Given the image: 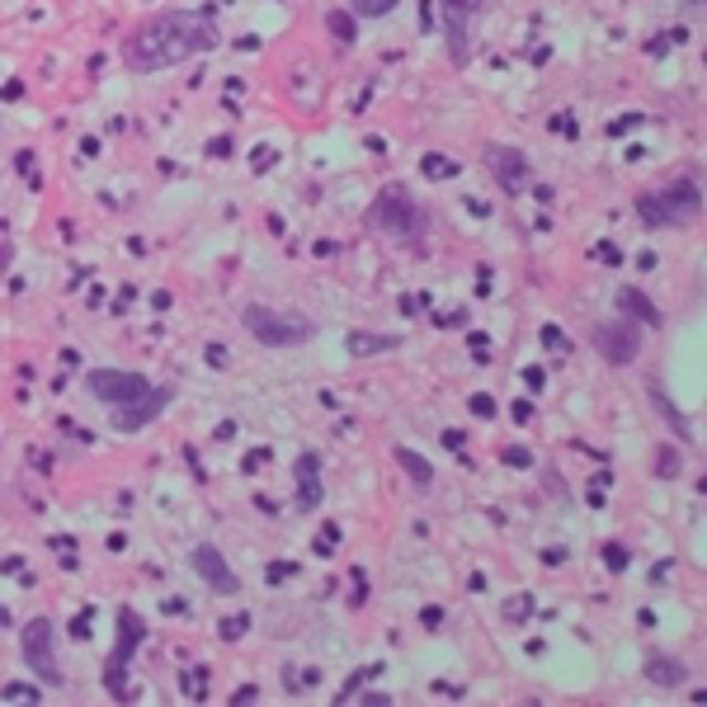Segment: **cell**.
Masks as SVG:
<instances>
[{
  "mask_svg": "<svg viewBox=\"0 0 707 707\" xmlns=\"http://www.w3.org/2000/svg\"><path fill=\"white\" fill-rule=\"evenodd\" d=\"M397 462H401V468L420 481V486H430V481H434V468H430V462H424V458H416L411 449H397Z\"/></svg>",
  "mask_w": 707,
  "mask_h": 707,
  "instance_id": "14",
  "label": "cell"
},
{
  "mask_svg": "<svg viewBox=\"0 0 707 707\" xmlns=\"http://www.w3.org/2000/svg\"><path fill=\"white\" fill-rule=\"evenodd\" d=\"M618 303H623V311H632V316H642V321H646V326H656V321H660V311H656V307H650V297H642L637 288H623V293H618Z\"/></svg>",
  "mask_w": 707,
  "mask_h": 707,
  "instance_id": "13",
  "label": "cell"
},
{
  "mask_svg": "<svg viewBox=\"0 0 707 707\" xmlns=\"http://www.w3.org/2000/svg\"><path fill=\"white\" fill-rule=\"evenodd\" d=\"M90 397H100L114 406V424L123 434H137L142 424H152L165 406L175 401L171 387H152V378L142 373H119V368H90L85 373Z\"/></svg>",
  "mask_w": 707,
  "mask_h": 707,
  "instance_id": "2",
  "label": "cell"
},
{
  "mask_svg": "<svg viewBox=\"0 0 707 707\" xmlns=\"http://www.w3.org/2000/svg\"><path fill=\"white\" fill-rule=\"evenodd\" d=\"M330 33H335L340 43H354V24H349V20H340V14H330Z\"/></svg>",
  "mask_w": 707,
  "mask_h": 707,
  "instance_id": "18",
  "label": "cell"
},
{
  "mask_svg": "<svg viewBox=\"0 0 707 707\" xmlns=\"http://www.w3.org/2000/svg\"><path fill=\"white\" fill-rule=\"evenodd\" d=\"M373 222L382 232H392V236H401V240H416L420 236V227H424V217H420V208L411 198H406L401 189H387L378 203H373Z\"/></svg>",
  "mask_w": 707,
  "mask_h": 707,
  "instance_id": "4",
  "label": "cell"
},
{
  "mask_svg": "<svg viewBox=\"0 0 707 707\" xmlns=\"http://www.w3.org/2000/svg\"><path fill=\"white\" fill-rule=\"evenodd\" d=\"M189 566L203 575V581H208L217 594H236L240 590V581H236V571L227 566V556H222L213 543H198L194 552H189Z\"/></svg>",
  "mask_w": 707,
  "mask_h": 707,
  "instance_id": "8",
  "label": "cell"
},
{
  "mask_svg": "<svg viewBox=\"0 0 707 707\" xmlns=\"http://www.w3.org/2000/svg\"><path fill=\"white\" fill-rule=\"evenodd\" d=\"M646 679L656 684V688H679L684 679H688V669H684V660H646Z\"/></svg>",
  "mask_w": 707,
  "mask_h": 707,
  "instance_id": "12",
  "label": "cell"
},
{
  "mask_svg": "<svg viewBox=\"0 0 707 707\" xmlns=\"http://www.w3.org/2000/svg\"><path fill=\"white\" fill-rule=\"evenodd\" d=\"M472 411H477V416H495V401L477 392V397H472Z\"/></svg>",
  "mask_w": 707,
  "mask_h": 707,
  "instance_id": "22",
  "label": "cell"
},
{
  "mask_svg": "<svg viewBox=\"0 0 707 707\" xmlns=\"http://www.w3.org/2000/svg\"><path fill=\"white\" fill-rule=\"evenodd\" d=\"M637 213H642L646 227H679L684 217L698 213V189L688 180L684 184H665V189L637 198Z\"/></svg>",
  "mask_w": 707,
  "mask_h": 707,
  "instance_id": "3",
  "label": "cell"
},
{
  "mask_svg": "<svg viewBox=\"0 0 707 707\" xmlns=\"http://www.w3.org/2000/svg\"><path fill=\"white\" fill-rule=\"evenodd\" d=\"M240 321H246L265 345H303L311 335V321H284V316L269 311V307H246Z\"/></svg>",
  "mask_w": 707,
  "mask_h": 707,
  "instance_id": "6",
  "label": "cell"
},
{
  "mask_svg": "<svg viewBox=\"0 0 707 707\" xmlns=\"http://www.w3.org/2000/svg\"><path fill=\"white\" fill-rule=\"evenodd\" d=\"M387 345H392V340H378V349H387ZM354 349L368 354V349H373V335H354Z\"/></svg>",
  "mask_w": 707,
  "mask_h": 707,
  "instance_id": "21",
  "label": "cell"
},
{
  "mask_svg": "<svg viewBox=\"0 0 707 707\" xmlns=\"http://www.w3.org/2000/svg\"><path fill=\"white\" fill-rule=\"evenodd\" d=\"M604 556L613 562V571H623V566H627V552H623L618 543H608V547H604Z\"/></svg>",
  "mask_w": 707,
  "mask_h": 707,
  "instance_id": "20",
  "label": "cell"
},
{
  "mask_svg": "<svg viewBox=\"0 0 707 707\" xmlns=\"http://www.w3.org/2000/svg\"><path fill=\"white\" fill-rule=\"evenodd\" d=\"M397 0H354V14H363V20H378V14H392Z\"/></svg>",
  "mask_w": 707,
  "mask_h": 707,
  "instance_id": "15",
  "label": "cell"
},
{
  "mask_svg": "<svg viewBox=\"0 0 707 707\" xmlns=\"http://www.w3.org/2000/svg\"><path fill=\"white\" fill-rule=\"evenodd\" d=\"M424 175H434V180H443V175H458V161H443V156H424Z\"/></svg>",
  "mask_w": 707,
  "mask_h": 707,
  "instance_id": "16",
  "label": "cell"
},
{
  "mask_svg": "<svg viewBox=\"0 0 707 707\" xmlns=\"http://www.w3.org/2000/svg\"><path fill=\"white\" fill-rule=\"evenodd\" d=\"M240 632H246V613H236L232 623H222V637H227V642H232V637H240Z\"/></svg>",
  "mask_w": 707,
  "mask_h": 707,
  "instance_id": "19",
  "label": "cell"
},
{
  "mask_svg": "<svg viewBox=\"0 0 707 707\" xmlns=\"http://www.w3.org/2000/svg\"><path fill=\"white\" fill-rule=\"evenodd\" d=\"M684 468V458H675V449H660V462H656V472L660 477H675Z\"/></svg>",
  "mask_w": 707,
  "mask_h": 707,
  "instance_id": "17",
  "label": "cell"
},
{
  "mask_svg": "<svg viewBox=\"0 0 707 707\" xmlns=\"http://www.w3.org/2000/svg\"><path fill=\"white\" fill-rule=\"evenodd\" d=\"M24 660H29V669L39 675L43 684H66L62 679V665H58V656H52V623L48 618H33L29 627H24Z\"/></svg>",
  "mask_w": 707,
  "mask_h": 707,
  "instance_id": "5",
  "label": "cell"
},
{
  "mask_svg": "<svg viewBox=\"0 0 707 707\" xmlns=\"http://www.w3.org/2000/svg\"><path fill=\"white\" fill-rule=\"evenodd\" d=\"M486 165L495 171V180H500V189H505V194H519V184H524V175H529L524 156H514L510 146H491V152H486Z\"/></svg>",
  "mask_w": 707,
  "mask_h": 707,
  "instance_id": "9",
  "label": "cell"
},
{
  "mask_svg": "<svg viewBox=\"0 0 707 707\" xmlns=\"http://www.w3.org/2000/svg\"><path fill=\"white\" fill-rule=\"evenodd\" d=\"M514 420H524V424H529V420H533V406H529V401H519V406H514Z\"/></svg>",
  "mask_w": 707,
  "mask_h": 707,
  "instance_id": "25",
  "label": "cell"
},
{
  "mask_svg": "<svg viewBox=\"0 0 707 707\" xmlns=\"http://www.w3.org/2000/svg\"><path fill=\"white\" fill-rule=\"evenodd\" d=\"M217 24L213 14L203 10H165V14H152L142 20L133 33L123 39V62L127 71H165V66H180L198 58V52H213L217 48Z\"/></svg>",
  "mask_w": 707,
  "mask_h": 707,
  "instance_id": "1",
  "label": "cell"
},
{
  "mask_svg": "<svg viewBox=\"0 0 707 707\" xmlns=\"http://www.w3.org/2000/svg\"><path fill=\"white\" fill-rule=\"evenodd\" d=\"M443 14H449V48H453V62L462 66L468 62V14H472V0H443Z\"/></svg>",
  "mask_w": 707,
  "mask_h": 707,
  "instance_id": "10",
  "label": "cell"
},
{
  "mask_svg": "<svg viewBox=\"0 0 707 707\" xmlns=\"http://www.w3.org/2000/svg\"><path fill=\"white\" fill-rule=\"evenodd\" d=\"M543 345H547V349H562V345H566L562 330H556V326H543Z\"/></svg>",
  "mask_w": 707,
  "mask_h": 707,
  "instance_id": "23",
  "label": "cell"
},
{
  "mask_svg": "<svg viewBox=\"0 0 707 707\" xmlns=\"http://www.w3.org/2000/svg\"><path fill=\"white\" fill-rule=\"evenodd\" d=\"M505 462H510V468H524L529 453H524V449H510V453H505Z\"/></svg>",
  "mask_w": 707,
  "mask_h": 707,
  "instance_id": "24",
  "label": "cell"
},
{
  "mask_svg": "<svg viewBox=\"0 0 707 707\" xmlns=\"http://www.w3.org/2000/svg\"><path fill=\"white\" fill-rule=\"evenodd\" d=\"M297 486H303V491H297V505H303V510H316V505H321V481H316V453H307L303 462H297Z\"/></svg>",
  "mask_w": 707,
  "mask_h": 707,
  "instance_id": "11",
  "label": "cell"
},
{
  "mask_svg": "<svg viewBox=\"0 0 707 707\" xmlns=\"http://www.w3.org/2000/svg\"><path fill=\"white\" fill-rule=\"evenodd\" d=\"M594 349H600L608 363H632L642 354V326L637 321H604L594 330Z\"/></svg>",
  "mask_w": 707,
  "mask_h": 707,
  "instance_id": "7",
  "label": "cell"
}]
</instances>
